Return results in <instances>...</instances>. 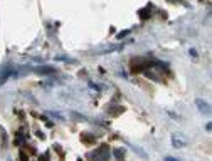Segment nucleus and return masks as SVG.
<instances>
[{
	"label": "nucleus",
	"instance_id": "7ed1b4c3",
	"mask_svg": "<svg viewBox=\"0 0 212 161\" xmlns=\"http://www.w3.org/2000/svg\"><path fill=\"white\" fill-rule=\"evenodd\" d=\"M54 71H56L54 67H37L35 72H37V74H52Z\"/></svg>",
	"mask_w": 212,
	"mask_h": 161
},
{
	"label": "nucleus",
	"instance_id": "0eeeda50",
	"mask_svg": "<svg viewBox=\"0 0 212 161\" xmlns=\"http://www.w3.org/2000/svg\"><path fill=\"white\" fill-rule=\"evenodd\" d=\"M113 155H114V158L121 159V158L125 156V149H114V151H113Z\"/></svg>",
	"mask_w": 212,
	"mask_h": 161
},
{
	"label": "nucleus",
	"instance_id": "1a4fd4ad",
	"mask_svg": "<svg viewBox=\"0 0 212 161\" xmlns=\"http://www.w3.org/2000/svg\"><path fill=\"white\" fill-rule=\"evenodd\" d=\"M125 35H128V30H126V32H121V34H118V39L125 37Z\"/></svg>",
	"mask_w": 212,
	"mask_h": 161
},
{
	"label": "nucleus",
	"instance_id": "f03ea898",
	"mask_svg": "<svg viewBox=\"0 0 212 161\" xmlns=\"http://www.w3.org/2000/svg\"><path fill=\"white\" fill-rule=\"evenodd\" d=\"M195 106H197V109H199L202 114H206V116H209V114H210V106H209V102H207V101L195 99Z\"/></svg>",
	"mask_w": 212,
	"mask_h": 161
},
{
	"label": "nucleus",
	"instance_id": "9b49d317",
	"mask_svg": "<svg viewBox=\"0 0 212 161\" xmlns=\"http://www.w3.org/2000/svg\"><path fill=\"white\" fill-rule=\"evenodd\" d=\"M168 2H174L175 3V2H182V0H168Z\"/></svg>",
	"mask_w": 212,
	"mask_h": 161
},
{
	"label": "nucleus",
	"instance_id": "423d86ee",
	"mask_svg": "<svg viewBox=\"0 0 212 161\" xmlns=\"http://www.w3.org/2000/svg\"><path fill=\"white\" fill-rule=\"evenodd\" d=\"M108 113L113 114V116H116V114L123 113V106H118V107H108Z\"/></svg>",
	"mask_w": 212,
	"mask_h": 161
},
{
	"label": "nucleus",
	"instance_id": "9d476101",
	"mask_svg": "<svg viewBox=\"0 0 212 161\" xmlns=\"http://www.w3.org/2000/svg\"><path fill=\"white\" fill-rule=\"evenodd\" d=\"M19 156H20V159H27V155H26V153H20Z\"/></svg>",
	"mask_w": 212,
	"mask_h": 161
},
{
	"label": "nucleus",
	"instance_id": "6e6552de",
	"mask_svg": "<svg viewBox=\"0 0 212 161\" xmlns=\"http://www.w3.org/2000/svg\"><path fill=\"white\" fill-rule=\"evenodd\" d=\"M140 17H142V19H146V17H148V13H146V10H142V13H140Z\"/></svg>",
	"mask_w": 212,
	"mask_h": 161
},
{
	"label": "nucleus",
	"instance_id": "20e7f679",
	"mask_svg": "<svg viewBox=\"0 0 212 161\" xmlns=\"http://www.w3.org/2000/svg\"><path fill=\"white\" fill-rule=\"evenodd\" d=\"M172 143H174V146L175 148H184V146L187 144V141H184V139H178V138H172Z\"/></svg>",
	"mask_w": 212,
	"mask_h": 161
},
{
	"label": "nucleus",
	"instance_id": "39448f33",
	"mask_svg": "<svg viewBox=\"0 0 212 161\" xmlns=\"http://www.w3.org/2000/svg\"><path fill=\"white\" fill-rule=\"evenodd\" d=\"M81 139H82L84 143H94V141H96V138H94L93 134H89V133H82Z\"/></svg>",
	"mask_w": 212,
	"mask_h": 161
},
{
	"label": "nucleus",
	"instance_id": "f257e3e1",
	"mask_svg": "<svg viewBox=\"0 0 212 161\" xmlns=\"http://www.w3.org/2000/svg\"><path fill=\"white\" fill-rule=\"evenodd\" d=\"M93 156H94L96 159H108V158H110V146H108V144L99 146Z\"/></svg>",
	"mask_w": 212,
	"mask_h": 161
}]
</instances>
